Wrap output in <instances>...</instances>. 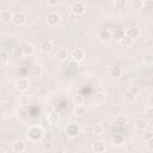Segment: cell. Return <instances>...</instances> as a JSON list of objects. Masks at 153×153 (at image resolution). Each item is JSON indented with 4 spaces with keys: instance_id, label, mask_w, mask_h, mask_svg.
I'll return each mask as SVG.
<instances>
[{
    "instance_id": "6da1fadb",
    "label": "cell",
    "mask_w": 153,
    "mask_h": 153,
    "mask_svg": "<svg viewBox=\"0 0 153 153\" xmlns=\"http://www.w3.org/2000/svg\"><path fill=\"white\" fill-rule=\"evenodd\" d=\"M26 135H27V139L30 141L37 142V141H39L44 136V131H43L42 127H39V126H32V127H30L27 129V134Z\"/></svg>"
},
{
    "instance_id": "7a4b0ae2",
    "label": "cell",
    "mask_w": 153,
    "mask_h": 153,
    "mask_svg": "<svg viewBox=\"0 0 153 153\" xmlns=\"http://www.w3.org/2000/svg\"><path fill=\"white\" fill-rule=\"evenodd\" d=\"M66 134L68 137H76L80 134V127L78 123H69L66 127Z\"/></svg>"
},
{
    "instance_id": "3957f363",
    "label": "cell",
    "mask_w": 153,
    "mask_h": 153,
    "mask_svg": "<svg viewBox=\"0 0 153 153\" xmlns=\"http://www.w3.org/2000/svg\"><path fill=\"white\" fill-rule=\"evenodd\" d=\"M29 86H30V80L27 78H19L14 82V87L20 92H25L29 88Z\"/></svg>"
},
{
    "instance_id": "277c9868",
    "label": "cell",
    "mask_w": 153,
    "mask_h": 153,
    "mask_svg": "<svg viewBox=\"0 0 153 153\" xmlns=\"http://www.w3.org/2000/svg\"><path fill=\"white\" fill-rule=\"evenodd\" d=\"M60 22H61V16L59 13H56V12H51L47 17V23L50 26H56Z\"/></svg>"
},
{
    "instance_id": "5b68a950",
    "label": "cell",
    "mask_w": 153,
    "mask_h": 153,
    "mask_svg": "<svg viewBox=\"0 0 153 153\" xmlns=\"http://www.w3.org/2000/svg\"><path fill=\"white\" fill-rule=\"evenodd\" d=\"M71 10H72L76 16H81V14H84V13H85L86 7H85V5H84L82 2L76 1V2H74V4L71 6Z\"/></svg>"
},
{
    "instance_id": "8992f818",
    "label": "cell",
    "mask_w": 153,
    "mask_h": 153,
    "mask_svg": "<svg viewBox=\"0 0 153 153\" xmlns=\"http://www.w3.org/2000/svg\"><path fill=\"white\" fill-rule=\"evenodd\" d=\"M92 151L96 152V153H103L106 151V145L104 141L102 140H97L92 143Z\"/></svg>"
},
{
    "instance_id": "52a82bcc",
    "label": "cell",
    "mask_w": 153,
    "mask_h": 153,
    "mask_svg": "<svg viewBox=\"0 0 153 153\" xmlns=\"http://www.w3.org/2000/svg\"><path fill=\"white\" fill-rule=\"evenodd\" d=\"M97 37H98L99 41L106 42V41H109V39L112 38V35H111V32H110L109 30H106V29H100V30H98Z\"/></svg>"
},
{
    "instance_id": "ba28073f",
    "label": "cell",
    "mask_w": 153,
    "mask_h": 153,
    "mask_svg": "<svg viewBox=\"0 0 153 153\" xmlns=\"http://www.w3.org/2000/svg\"><path fill=\"white\" fill-rule=\"evenodd\" d=\"M71 57H72L73 61L79 62V61H81V60L85 57V53H84L82 49H80V48H75V49L72 50V53H71Z\"/></svg>"
},
{
    "instance_id": "9c48e42d",
    "label": "cell",
    "mask_w": 153,
    "mask_h": 153,
    "mask_svg": "<svg viewBox=\"0 0 153 153\" xmlns=\"http://www.w3.org/2000/svg\"><path fill=\"white\" fill-rule=\"evenodd\" d=\"M12 149L16 153H22L26 149V145L23 140H16V141L12 142Z\"/></svg>"
},
{
    "instance_id": "30bf717a",
    "label": "cell",
    "mask_w": 153,
    "mask_h": 153,
    "mask_svg": "<svg viewBox=\"0 0 153 153\" xmlns=\"http://www.w3.org/2000/svg\"><path fill=\"white\" fill-rule=\"evenodd\" d=\"M26 22V16L24 14V13H22V12H17V13H14L13 14V19H12V23L14 24V25H23L24 23Z\"/></svg>"
},
{
    "instance_id": "8fae6325",
    "label": "cell",
    "mask_w": 153,
    "mask_h": 153,
    "mask_svg": "<svg viewBox=\"0 0 153 153\" xmlns=\"http://www.w3.org/2000/svg\"><path fill=\"white\" fill-rule=\"evenodd\" d=\"M53 48H54V44H53V42H51V41H49V39H44V41H42V42H41L39 49H41V51H42V53L48 54V53H50V51L53 50Z\"/></svg>"
},
{
    "instance_id": "7c38bea8",
    "label": "cell",
    "mask_w": 153,
    "mask_h": 153,
    "mask_svg": "<svg viewBox=\"0 0 153 153\" xmlns=\"http://www.w3.org/2000/svg\"><path fill=\"white\" fill-rule=\"evenodd\" d=\"M111 142H112V145H115V146H121V145H123V143H124V136H123V134H121V133H115V134L111 136Z\"/></svg>"
},
{
    "instance_id": "4fadbf2b",
    "label": "cell",
    "mask_w": 153,
    "mask_h": 153,
    "mask_svg": "<svg viewBox=\"0 0 153 153\" xmlns=\"http://www.w3.org/2000/svg\"><path fill=\"white\" fill-rule=\"evenodd\" d=\"M105 102H106V94H105V92L99 91V92H97L94 94V103L97 105H103V104H105Z\"/></svg>"
},
{
    "instance_id": "5bb4252c",
    "label": "cell",
    "mask_w": 153,
    "mask_h": 153,
    "mask_svg": "<svg viewBox=\"0 0 153 153\" xmlns=\"http://www.w3.org/2000/svg\"><path fill=\"white\" fill-rule=\"evenodd\" d=\"M12 19H13V14L10 11L4 10L0 12V20L2 23H10V22H12Z\"/></svg>"
},
{
    "instance_id": "9a60e30c",
    "label": "cell",
    "mask_w": 153,
    "mask_h": 153,
    "mask_svg": "<svg viewBox=\"0 0 153 153\" xmlns=\"http://www.w3.org/2000/svg\"><path fill=\"white\" fill-rule=\"evenodd\" d=\"M123 73V69L120 67V66H112L110 69H109V74L111 78H120Z\"/></svg>"
},
{
    "instance_id": "2e32d148",
    "label": "cell",
    "mask_w": 153,
    "mask_h": 153,
    "mask_svg": "<svg viewBox=\"0 0 153 153\" xmlns=\"http://www.w3.org/2000/svg\"><path fill=\"white\" fill-rule=\"evenodd\" d=\"M126 35L129 36L131 39H136V38H139V36H140V30H139L137 27H129V29H127Z\"/></svg>"
},
{
    "instance_id": "e0dca14e",
    "label": "cell",
    "mask_w": 153,
    "mask_h": 153,
    "mask_svg": "<svg viewBox=\"0 0 153 153\" xmlns=\"http://www.w3.org/2000/svg\"><path fill=\"white\" fill-rule=\"evenodd\" d=\"M68 57V50L65 48H59L56 51V59L59 61H65Z\"/></svg>"
},
{
    "instance_id": "ac0fdd59",
    "label": "cell",
    "mask_w": 153,
    "mask_h": 153,
    "mask_svg": "<svg viewBox=\"0 0 153 153\" xmlns=\"http://www.w3.org/2000/svg\"><path fill=\"white\" fill-rule=\"evenodd\" d=\"M22 48H23V51H24L25 56H29V55L33 54V51H35V47L31 43H25V44L22 45Z\"/></svg>"
},
{
    "instance_id": "d6986e66",
    "label": "cell",
    "mask_w": 153,
    "mask_h": 153,
    "mask_svg": "<svg viewBox=\"0 0 153 153\" xmlns=\"http://www.w3.org/2000/svg\"><path fill=\"white\" fill-rule=\"evenodd\" d=\"M29 102H30V98H29L27 94L22 93V94L18 96V104H19L20 106H26V105L29 104Z\"/></svg>"
},
{
    "instance_id": "ffe728a7",
    "label": "cell",
    "mask_w": 153,
    "mask_h": 153,
    "mask_svg": "<svg viewBox=\"0 0 153 153\" xmlns=\"http://www.w3.org/2000/svg\"><path fill=\"white\" fill-rule=\"evenodd\" d=\"M115 123H116V126H118V127H124V126H127V123H128V118H127V116H123V115L117 116L116 120H115Z\"/></svg>"
},
{
    "instance_id": "44dd1931",
    "label": "cell",
    "mask_w": 153,
    "mask_h": 153,
    "mask_svg": "<svg viewBox=\"0 0 153 153\" xmlns=\"http://www.w3.org/2000/svg\"><path fill=\"white\" fill-rule=\"evenodd\" d=\"M135 127H136V129L142 131V130H145L147 128V121L143 120V118H139V120L135 121Z\"/></svg>"
},
{
    "instance_id": "7402d4cb",
    "label": "cell",
    "mask_w": 153,
    "mask_h": 153,
    "mask_svg": "<svg viewBox=\"0 0 153 153\" xmlns=\"http://www.w3.org/2000/svg\"><path fill=\"white\" fill-rule=\"evenodd\" d=\"M103 133H104V127L100 123H97V124H93L92 126V134H94V135H102Z\"/></svg>"
},
{
    "instance_id": "603a6c76",
    "label": "cell",
    "mask_w": 153,
    "mask_h": 153,
    "mask_svg": "<svg viewBox=\"0 0 153 153\" xmlns=\"http://www.w3.org/2000/svg\"><path fill=\"white\" fill-rule=\"evenodd\" d=\"M124 30H122V29H116L115 31H114V33H112V38L114 39H116V41H121L123 37H124Z\"/></svg>"
},
{
    "instance_id": "cb8c5ba5",
    "label": "cell",
    "mask_w": 153,
    "mask_h": 153,
    "mask_svg": "<svg viewBox=\"0 0 153 153\" xmlns=\"http://www.w3.org/2000/svg\"><path fill=\"white\" fill-rule=\"evenodd\" d=\"M8 60H10V54H8L5 49H2L1 53H0V63H1V66L6 65V62H7Z\"/></svg>"
},
{
    "instance_id": "d4e9b609",
    "label": "cell",
    "mask_w": 153,
    "mask_h": 153,
    "mask_svg": "<svg viewBox=\"0 0 153 153\" xmlns=\"http://www.w3.org/2000/svg\"><path fill=\"white\" fill-rule=\"evenodd\" d=\"M74 114L76 115V116H82V115H85V112H86V108L84 106V105H81V104H78V105H75L74 106Z\"/></svg>"
},
{
    "instance_id": "484cf974",
    "label": "cell",
    "mask_w": 153,
    "mask_h": 153,
    "mask_svg": "<svg viewBox=\"0 0 153 153\" xmlns=\"http://www.w3.org/2000/svg\"><path fill=\"white\" fill-rule=\"evenodd\" d=\"M133 41L134 39H131L129 36H127V35H124V37L120 41V43L123 45V47H130L131 44H133Z\"/></svg>"
},
{
    "instance_id": "4316f807",
    "label": "cell",
    "mask_w": 153,
    "mask_h": 153,
    "mask_svg": "<svg viewBox=\"0 0 153 153\" xmlns=\"http://www.w3.org/2000/svg\"><path fill=\"white\" fill-rule=\"evenodd\" d=\"M115 8L116 10H124L127 7V1L126 0H115Z\"/></svg>"
},
{
    "instance_id": "83f0119b",
    "label": "cell",
    "mask_w": 153,
    "mask_h": 153,
    "mask_svg": "<svg viewBox=\"0 0 153 153\" xmlns=\"http://www.w3.org/2000/svg\"><path fill=\"white\" fill-rule=\"evenodd\" d=\"M151 137H153V133L151 131V130H142V134H141V139L145 141V142H147Z\"/></svg>"
},
{
    "instance_id": "f1b7e54d",
    "label": "cell",
    "mask_w": 153,
    "mask_h": 153,
    "mask_svg": "<svg viewBox=\"0 0 153 153\" xmlns=\"http://www.w3.org/2000/svg\"><path fill=\"white\" fill-rule=\"evenodd\" d=\"M133 8L134 10H141V8H143V1L142 0H133Z\"/></svg>"
},
{
    "instance_id": "f546056e",
    "label": "cell",
    "mask_w": 153,
    "mask_h": 153,
    "mask_svg": "<svg viewBox=\"0 0 153 153\" xmlns=\"http://www.w3.org/2000/svg\"><path fill=\"white\" fill-rule=\"evenodd\" d=\"M143 8L147 11H153V0H145L143 1Z\"/></svg>"
},
{
    "instance_id": "4dcf8cb0",
    "label": "cell",
    "mask_w": 153,
    "mask_h": 153,
    "mask_svg": "<svg viewBox=\"0 0 153 153\" xmlns=\"http://www.w3.org/2000/svg\"><path fill=\"white\" fill-rule=\"evenodd\" d=\"M145 115H146L147 118L153 120V106H148V108L145 110Z\"/></svg>"
},
{
    "instance_id": "1f68e13d",
    "label": "cell",
    "mask_w": 153,
    "mask_h": 153,
    "mask_svg": "<svg viewBox=\"0 0 153 153\" xmlns=\"http://www.w3.org/2000/svg\"><path fill=\"white\" fill-rule=\"evenodd\" d=\"M143 62L145 63H153V55L152 54H146L145 56H143Z\"/></svg>"
},
{
    "instance_id": "d6a6232c",
    "label": "cell",
    "mask_w": 153,
    "mask_h": 153,
    "mask_svg": "<svg viewBox=\"0 0 153 153\" xmlns=\"http://www.w3.org/2000/svg\"><path fill=\"white\" fill-rule=\"evenodd\" d=\"M134 98H135V94H133V93L129 92V91H128V92L126 93V96H124V99H126L127 102H133Z\"/></svg>"
},
{
    "instance_id": "836d02e7",
    "label": "cell",
    "mask_w": 153,
    "mask_h": 153,
    "mask_svg": "<svg viewBox=\"0 0 153 153\" xmlns=\"http://www.w3.org/2000/svg\"><path fill=\"white\" fill-rule=\"evenodd\" d=\"M43 148H44L45 151H51V149H53V143H51V141H45V142L43 143Z\"/></svg>"
},
{
    "instance_id": "e575fe53",
    "label": "cell",
    "mask_w": 153,
    "mask_h": 153,
    "mask_svg": "<svg viewBox=\"0 0 153 153\" xmlns=\"http://www.w3.org/2000/svg\"><path fill=\"white\" fill-rule=\"evenodd\" d=\"M14 55H16L17 57H22V56L24 55L23 48H22V47H20V48H16V50H14Z\"/></svg>"
},
{
    "instance_id": "d590c367",
    "label": "cell",
    "mask_w": 153,
    "mask_h": 153,
    "mask_svg": "<svg viewBox=\"0 0 153 153\" xmlns=\"http://www.w3.org/2000/svg\"><path fill=\"white\" fill-rule=\"evenodd\" d=\"M76 17H78V16H76L72 10H69V11H68V13H67V18H68V19L73 20V19H76Z\"/></svg>"
},
{
    "instance_id": "8d00e7d4",
    "label": "cell",
    "mask_w": 153,
    "mask_h": 153,
    "mask_svg": "<svg viewBox=\"0 0 153 153\" xmlns=\"http://www.w3.org/2000/svg\"><path fill=\"white\" fill-rule=\"evenodd\" d=\"M129 92H131L133 94H139V92H140V88L137 87V86H131L130 88H129Z\"/></svg>"
},
{
    "instance_id": "74e56055",
    "label": "cell",
    "mask_w": 153,
    "mask_h": 153,
    "mask_svg": "<svg viewBox=\"0 0 153 153\" xmlns=\"http://www.w3.org/2000/svg\"><path fill=\"white\" fill-rule=\"evenodd\" d=\"M147 148L149 149V151H153V137H151L148 141H147Z\"/></svg>"
},
{
    "instance_id": "f35d334b",
    "label": "cell",
    "mask_w": 153,
    "mask_h": 153,
    "mask_svg": "<svg viewBox=\"0 0 153 153\" xmlns=\"http://www.w3.org/2000/svg\"><path fill=\"white\" fill-rule=\"evenodd\" d=\"M59 1L60 0H47V2H48L49 6H56L59 4Z\"/></svg>"
},
{
    "instance_id": "ab89813d",
    "label": "cell",
    "mask_w": 153,
    "mask_h": 153,
    "mask_svg": "<svg viewBox=\"0 0 153 153\" xmlns=\"http://www.w3.org/2000/svg\"><path fill=\"white\" fill-rule=\"evenodd\" d=\"M49 118H50V120H53V118H54V122L59 121V116H55V114H51V115L49 116Z\"/></svg>"
}]
</instances>
